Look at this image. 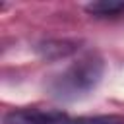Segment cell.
<instances>
[{"label":"cell","mask_w":124,"mask_h":124,"mask_svg":"<svg viewBox=\"0 0 124 124\" xmlns=\"http://www.w3.org/2000/svg\"><path fill=\"white\" fill-rule=\"evenodd\" d=\"M41 50H45V56H52V52L56 56H60V54H66V52L74 50V46H70L66 41H62V43L58 41V43H46V45H43Z\"/></svg>","instance_id":"cell-4"},{"label":"cell","mask_w":124,"mask_h":124,"mask_svg":"<svg viewBox=\"0 0 124 124\" xmlns=\"http://www.w3.org/2000/svg\"><path fill=\"white\" fill-rule=\"evenodd\" d=\"M103 72H105L103 58L99 54H85L50 81V93L56 99L64 101L79 99L99 85Z\"/></svg>","instance_id":"cell-1"},{"label":"cell","mask_w":124,"mask_h":124,"mask_svg":"<svg viewBox=\"0 0 124 124\" xmlns=\"http://www.w3.org/2000/svg\"><path fill=\"white\" fill-rule=\"evenodd\" d=\"M4 124H124L120 116H68L62 110L17 108L6 114Z\"/></svg>","instance_id":"cell-2"},{"label":"cell","mask_w":124,"mask_h":124,"mask_svg":"<svg viewBox=\"0 0 124 124\" xmlns=\"http://www.w3.org/2000/svg\"><path fill=\"white\" fill-rule=\"evenodd\" d=\"M89 14L95 17H120L124 16V0H103V2H91L85 6Z\"/></svg>","instance_id":"cell-3"}]
</instances>
